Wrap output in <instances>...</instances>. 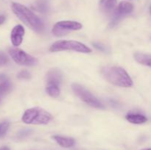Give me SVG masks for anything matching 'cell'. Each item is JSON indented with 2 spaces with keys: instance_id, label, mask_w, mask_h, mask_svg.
Here are the masks:
<instances>
[{
  "instance_id": "obj_1",
  "label": "cell",
  "mask_w": 151,
  "mask_h": 150,
  "mask_svg": "<svg viewBox=\"0 0 151 150\" xmlns=\"http://www.w3.org/2000/svg\"><path fill=\"white\" fill-rule=\"evenodd\" d=\"M100 73L106 80L114 85L122 88H129L133 85V80L128 72L119 66H103Z\"/></svg>"
},
{
  "instance_id": "obj_2",
  "label": "cell",
  "mask_w": 151,
  "mask_h": 150,
  "mask_svg": "<svg viewBox=\"0 0 151 150\" xmlns=\"http://www.w3.org/2000/svg\"><path fill=\"white\" fill-rule=\"evenodd\" d=\"M11 8L14 14L32 30L37 32H42L44 29V22L32 10L26 6L16 2H13Z\"/></svg>"
},
{
  "instance_id": "obj_3",
  "label": "cell",
  "mask_w": 151,
  "mask_h": 150,
  "mask_svg": "<svg viewBox=\"0 0 151 150\" xmlns=\"http://www.w3.org/2000/svg\"><path fill=\"white\" fill-rule=\"evenodd\" d=\"M52 119L49 112L38 107L28 109L22 116V121L27 124H47Z\"/></svg>"
},
{
  "instance_id": "obj_4",
  "label": "cell",
  "mask_w": 151,
  "mask_h": 150,
  "mask_svg": "<svg viewBox=\"0 0 151 150\" xmlns=\"http://www.w3.org/2000/svg\"><path fill=\"white\" fill-rule=\"evenodd\" d=\"M50 50L52 52L74 51L81 53H90L91 49L86 45L76 41H58L52 44Z\"/></svg>"
},
{
  "instance_id": "obj_5",
  "label": "cell",
  "mask_w": 151,
  "mask_h": 150,
  "mask_svg": "<svg viewBox=\"0 0 151 150\" xmlns=\"http://www.w3.org/2000/svg\"><path fill=\"white\" fill-rule=\"evenodd\" d=\"M72 88L75 95L87 104L94 108L105 109V106L103 103L83 86L78 83H73L72 85Z\"/></svg>"
},
{
  "instance_id": "obj_6",
  "label": "cell",
  "mask_w": 151,
  "mask_h": 150,
  "mask_svg": "<svg viewBox=\"0 0 151 150\" xmlns=\"http://www.w3.org/2000/svg\"><path fill=\"white\" fill-rule=\"evenodd\" d=\"M83 25L81 23L75 21H60L57 22L53 26L52 32L57 37L63 36L69 32L81 29Z\"/></svg>"
},
{
  "instance_id": "obj_7",
  "label": "cell",
  "mask_w": 151,
  "mask_h": 150,
  "mask_svg": "<svg viewBox=\"0 0 151 150\" xmlns=\"http://www.w3.org/2000/svg\"><path fill=\"white\" fill-rule=\"evenodd\" d=\"M9 54L16 63L22 66H33L38 63V60L35 57H32L30 54H27L20 49H10Z\"/></svg>"
},
{
  "instance_id": "obj_8",
  "label": "cell",
  "mask_w": 151,
  "mask_h": 150,
  "mask_svg": "<svg viewBox=\"0 0 151 150\" xmlns=\"http://www.w3.org/2000/svg\"><path fill=\"white\" fill-rule=\"evenodd\" d=\"M133 10H134V5L131 2L125 1H121L118 4L116 11L114 12L113 19H112V21L110 23V26L112 27L114 25H116L122 17L131 13Z\"/></svg>"
},
{
  "instance_id": "obj_9",
  "label": "cell",
  "mask_w": 151,
  "mask_h": 150,
  "mask_svg": "<svg viewBox=\"0 0 151 150\" xmlns=\"http://www.w3.org/2000/svg\"><path fill=\"white\" fill-rule=\"evenodd\" d=\"M47 86L59 87L62 80V73L59 69H52L47 72Z\"/></svg>"
},
{
  "instance_id": "obj_10",
  "label": "cell",
  "mask_w": 151,
  "mask_h": 150,
  "mask_svg": "<svg viewBox=\"0 0 151 150\" xmlns=\"http://www.w3.org/2000/svg\"><path fill=\"white\" fill-rule=\"evenodd\" d=\"M24 28L23 26L19 24L16 25L12 29L11 34H10V40L11 43L15 46L21 45V44L23 41V37L24 35Z\"/></svg>"
},
{
  "instance_id": "obj_11",
  "label": "cell",
  "mask_w": 151,
  "mask_h": 150,
  "mask_svg": "<svg viewBox=\"0 0 151 150\" xmlns=\"http://www.w3.org/2000/svg\"><path fill=\"white\" fill-rule=\"evenodd\" d=\"M53 140L63 148H71L75 144V141L74 138L69 137L61 136V135H53Z\"/></svg>"
},
{
  "instance_id": "obj_12",
  "label": "cell",
  "mask_w": 151,
  "mask_h": 150,
  "mask_svg": "<svg viewBox=\"0 0 151 150\" xmlns=\"http://www.w3.org/2000/svg\"><path fill=\"white\" fill-rule=\"evenodd\" d=\"M116 4V0H100V10L106 14H110Z\"/></svg>"
},
{
  "instance_id": "obj_13",
  "label": "cell",
  "mask_w": 151,
  "mask_h": 150,
  "mask_svg": "<svg viewBox=\"0 0 151 150\" xmlns=\"http://www.w3.org/2000/svg\"><path fill=\"white\" fill-rule=\"evenodd\" d=\"M125 119L130 123L135 124H141L145 123L147 121V119L144 115L139 113H129L127 114Z\"/></svg>"
},
{
  "instance_id": "obj_14",
  "label": "cell",
  "mask_w": 151,
  "mask_h": 150,
  "mask_svg": "<svg viewBox=\"0 0 151 150\" xmlns=\"http://www.w3.org/2000/svg\"><path fill=\"white\" fill-rule=\"evenodd\" d=\"M134 59L137 63L151 68V54L142 52L134 53Z\"/></svg>"
},
{
  "instance_id": "obj_15",
  "label": "cell",
  "mask_w": 151,
  "mask_h": 150,
  "mask_svg": "<svg viewBox=\"0 0 151 150\" xmlns=\"http://www.w3.org/2000/svg\"><path fill=\"white\" fill-rule=\"evenodd\" d=\"M46 91H47V94L50 96L53 97V98H57L60 95V88L59 87H52V86H47L46 88Z\"/></svg>"
},
{
  "instance_id": "obj_16",
  "label": "cell",
  "mask_w": 151,
  "mask_h": 150,
  "mask_svg": "<svg viewBox=\"0 0 151 150\" xmlns=\"http://www.w3.org/2000/svg\"><path fill=\"white\" fill-rule=\"evenodd\" d=\"M36 8L41 13H46L48 10V4L47 0H40L36 3Z\"/></svg>"
},
{
  "instance_id": "obj_17",
  "label": "cell",
  "mask_w": 151,
  "mask_h": 150,
  "mask_svg": "<svg viewBox=\"0 0 151 150\" xmlns=\"http://www.w3.org/2000/svg\"><path fill=\"white\" fill-rule=\"evenodd\" d=\"M11 88V85L7 80L0 83V94H4L8 92Z\"/></svg>"
},
{
  "instance_id": "obj_18",
  "label": "cell",
  "mask_w": 151,
  "mask_h": 150,
  "mask_svg": "<svg viewBox=\"0 0 151 150\" xmlns=\"http://www.w3.org/2000/svg\"><path fill=\"white\" fill-rule=\"evenodd\" d=\"M9 128V123L7 121L0 123V138H2L7 133Z\"/></svg>"
},
{
  "instance_id": "obj_19",
  "label": "cell",
  "mask_w": 151,
  "mask_h": 150,
  "mask_svg": "<svg viewBox=\"0 0 151 150\" xmlns=\"http://www.w3.org/2000/svg\"><path fill=\"white\" fill-rule=\"evenodd\" d=\"M18 78L20 79H29L32 76L27 70H22L18 74Z\"/></svg>"
},
{
  "instance_id": "obj_20",
  "label": "cell",
  "mask_w": 151,
  "mask_h": 150,
  "mask_svg": "<svg viewBox=\"0 0 151 150\" xmlns=\"http://www.w3.org/2000/svg\"><path fill=\"white\" fill-rule=\"evenodd\" d=\"M92 44H93V46H94L97 49L100 50V51H103V52H106V46H104L103 44H102L101 43L94 42Z\"/></svg>"
},
{
  "instance_id": "obj_21",
  "label": "cell",
  "mask_w": 151,
  "mask_h": 150,
  "mask_svg": "<svg viewBox=\"0 0 151 150\" xmlns=\"http://www.w3.org/2000/svg\"><path fill=\"white\" fill-rule=\"evenodd\" d=\"M7 62H8V58L7 56L3 53H0V66L7 64Z\"/></svg>"
},
{
  "instance_id": "obj_22",
  "label": "cell",
  "mask_w": 151,
  "mask_h": 150,
  "mask_svg": "<svg viewBox=\"0 0 151 150\" xmlns=\"http://www.w3.org/2000/svg\"><path fill=\"white\" fill-rule=\"evenodd\" d=\"M0 81H6V76L4 74H0Z\"/></svg>"
},
{
  "instance_id": "obj_23",
  "label": "cell",
  "mask_w": 151,
  "mask_h": 150,
  "mask_svg": "<svg viewBox=\"0 0 151 150\" xmlns=\"http://www.w3.org/2000/svg\"><path fill=\"white\" fill-rule=\"evenodd\" d=\"M5 21V18H4V16H0V24L3 23V22Z\"/></svg>"
},
{
  "instance_id": "obj_24",
  "label": "cell",
  "mask_w": 151,
  "mask_h": 150,
  "mask_svg": "<svg viewBox=\"0 0 151 150\" xmlns=\"http://www.w3.org/2000/svg\"><path fill=\"white\" fill-rule=\"evenodd\" d=\"M0 150H10V148L7 146H2L0 148Z\"/></svg>"
},
{
  "instance_id": "obj_25",
  "label": "cell",
  "mask_w": 151,
  "mask_h": 150,
  "mask_svg": "<svg viewBox=\"0 0 151 150\" xmlns=\"http://www.w3.org/2000/svg\"><path fill=\"white\" fill-rule=\"evenodd\" d=\"M142 150H151V148H147V149H145Z\"/></svg>"
},
{
  "instance_id": "obj_26",
  "label": "cell",
  "mask_w": 151,
  "mask_h": 150,
  "mask_svg": "<svg viewBox=\"0 0 151 150\" xmlns=\"http://www.w3.org/2000/svg\"><path fill=\"white\" fill-rule=\"evenodd\" d=\"M150 14H151V5H150Z\"/></svg>"
}]
</instances>
